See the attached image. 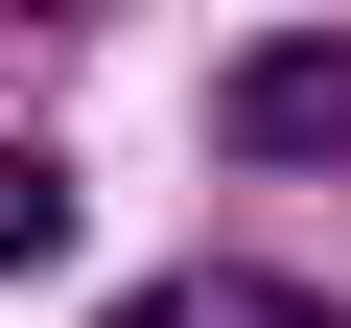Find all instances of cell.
<instances>
[{
	"label": "cell",
	"mask_w": 351,
	"mask_h": 328,
	"mask_svg": "<svg viewBox=\"0 0 351 328\" xmlns=\"http://www.w3.org/2000/svg\"><path fill=\"white\" fill-rule=\"evenodd\" d=\"M211 141H234V164H351V47H328V24H304V47H234Z\"/></svg>",
	"instance_id": "cell-1"
},
{
	"label": "cell",
	"mask_w": 351,
	"mask_h": 328,
	"mask_svg": "<svg viewBox=\"0 0 351 328\" xmlns=\"http://www.w3.org/2000/svg\"><path fill=\"white\" fill-rule=\"evenodd\" d=\"M117 328H351V305H304V281H258V258H188V281H141Z\"/></svg>",
	"instance_id": "cell-2"
},
{
	"label": "cell",
	"mask_w": 351,
	"mask_h": 328,
	"mask_svg": "<svg viewBox=\"0 0 351 328\" xmlns=\"http://www.w3.org/2000/svg\"><path fill=\"white\" fill-rule=\"evenodd\" d=\"M24 258H71V164H47V141H0V281H24Z\"/></svg>",
	"instance_id": "cell-3"
}]
</instances>
